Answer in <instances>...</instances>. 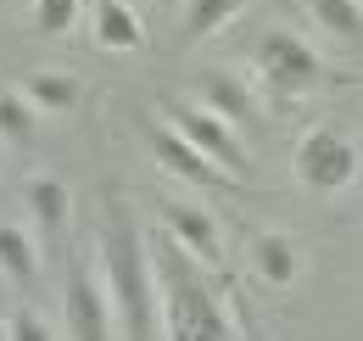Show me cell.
<instances>
[{
    "mask_svg": "<svg viewBox=\"0 0 363 341\" xmlns=\"http://www.w3.org/2000/svg\"><path fill=\"white\" fill-rule=\"evenodd\" d=\"M34 129H40V112L23 101V90L0 85V140H11V146H28V140H34Z\"/></svg>",
    "mask_w": 363,
    "mask_h": 341,
    "instance_id": "obj_17",
    "label": "cell"
},
{
    "mask_svg": "<svg viewBox=\"0 0 363 341\" xmlns=\"http://www.w3.org/2000/svg\"><path fill=\"white\" fill-rule=\"evenodd\" d=\"M246 6H252V0H184V40H190V45L213 40V34L229 28Z\"/></svg>",
    "mask_w": 363,
    "mask_h": 341,
    "instance_id": "obj_15",
    "label": "cell"
},
{
    "mask_svg": "<svg viewBox=\"0 0 363 341\" xmlns=\"http://www.w3.org/2000/svg\"><path fill=\"white\" fill-rule=\"evenodd\" d=\"M0 274L17 286V291H34L40 286V247L23 224H0Z\"/></svg>",
    "mask_w": 363,
    "mask_h": 341,
    "instance_id": "obj_14",
    "label": "cell"
},
{
    "mask_svg": "<svg viewBox=\"0 0 363 341\" xmlns=\"http://www.w3.org/2000/svg\"><path fill=\"white\" fill-rule=\"evenodd\" d=\"M0 6H11V0H0Z\"/></svg>",
    "mask_w": 363,
    "mask_h": 341,
    "instance_id": "obj_21",
    "label": "cell"
},
{
    "mask_svg": "<svg viewBox=\"0 0 363 341\" xmlns=\"http://www.w3.org/2000/svg\"><path fill=\"white\" fill-rule=\"evenodd\" d=\"M145 146H151V157H157V168L184 179V185H201V190H240V179H229L218 163H207L190 140H184L174 124H162V118H151L145 124Z\"/></svg>",
    "mask_w": 363,
    "mask_h": 341,
    "instance_id": "obj_7",
    "label": "cell"
},
{
    "mask_svg": "<svg viewBox=\"0 0 363 341\" xmlns=\"http://www.w3.org/2000/svg\"><path fill=\"white\" fill-rule=\"evenodd\" d=\"M6 325V336L11 341H50V336H62V325H50L40 308H17L11 319H0Z\"/></svg>",
    "mask_w": 363,
    "mask_h": 341,
    "instance_id": "obj_19",
    "label": "cell"
},
{
    "mask_svg": "<svg viewBox=\"0 0 363 341\" xmlns=\"http://www.w3.org/2000/svg\"><path fill=\"white\" fill-rule=\"evenodd\" d=\"M79 6H84V0H34V28H40L45 40H62V34L79 23Z\"/></svg>",
    "mask_w": 363,
    "mask_h": 341,
    "instance_id": "obj_18",
    "label": "cell"
},
{
    "mask_svg": "<svg viewBox=\"0 0 363 341\" xmlns=\"http://www.w3.org/2000/svg\"><path fill=\"white\" fill-rule=\"evenodd\" d=\"M252 274L263 286H296L302 280V241L291 229H257L252 235Z\"/></svg>",
    "mask_w": 363,
    "mask_h": 341,
    "instance_id": "obj_10",
    "label": "cell"
},
{
    "mask_svg": "<svg viewBox=\"0 0 363 341\" xmlns=\"http://www.w3.org/2000/svg\"><path fill=\"white\" fill-rule=\"evenodd\" d=\"M190 95H196L207 112H218L224 124H235V129H252L257 118H263V112H257V95H252V85H246L240 73H229V67H207V73H196Z\"/></svg>",
    "mask_w": 363,
    "mask_h": 341,
    "instance_id": "obj_9",
    "label": "cell"
},
{
    "mask_svg": "<svg viewBox=\"0 0 363 341\" xmlns=\"http://www.w3.org/2000/svg\"><path fill=\"white\" fill-rule=\"evenodd\" d=\"M157 118H162V124H174L184 140H190V146H196L207 163H218L229 179H240V185H246V179L257 173V163H252V146L240 140V129L224 124L218 112H207L201 101H162V112H157Z\"/></svg>",
    "mask_w": 363,
    "mask_h": 341,
    "instance_id": "obj_4",
    "label": "cell"
},
{
    "mask_svg": "<svg viewBox=\"0 0 363 341\" xmlns=\"http://www.w3.org/2000/svg\"><path fill=\"white\" fill-rule=\"evenodd\" d=\"M0 336H6V325H0Z\"/></svg>",
    "mask_w": 363,
    "mask_h": 341,
    "instance_id": "obj_20",
    "label": "cell"
},
{
    "mask_svg": "<svg viewBox=\"0 0 363 341\" xmlns=\"http://www.w3.org/2000/svg\"><path fill=\"white\" fill-rule=\"evenodd\" d=\"M23 202H28V213L40 224V235L56 241L62 229H67V218H73V190H67V179H56V173H34L28 185H23Z\"/></svg>",
    "mask_w": 363,
    "mask_h": 341,
    "instance_id": "obj_12",
    "label": "cell"
},
{
    "mask_svg": "<svg viewBox=\"0 0 363 341\" xmlns=\"http://www.w3.org/2000/svg\"><path fill=\"white\" fill-rule=\"evenodd\" d=\"M23 101L40 112V118H62V112H73L79 101H84V85L73 79V73H62V67H40V73H23Z\"/></svg>",
    "mask_w": 363,
    "mask_h": 341,
    "instance_id": "obj_13",
    "label": "cell"
},
{
    "mask_svg": "<svg viewBox=\"0 0 363 341\" xmlns=\"http://www.w3.org/2000/svg\"><path fill=\"white\" fill-rule=\"evenodd\" d=\"M291 173L308 185V190H347L358 179V146L330 124H313L296 151H291Z\"/></svg>",
    "mask_w": 363,
    "mask_h": 341,
    "instance_id": "obj_6",
    "label": "cell"
},
{
    "mask_svg": "<svg viewBox=\"0 0 363 341\" xmlns=\"http://www.w3.org/2000/svg\"><path fill=\"white\" fill-rule=\"evenodd\" d=\"M145 257H151V291H157V336H174V341L235 336L224 291L207 280V263H196L168 229L145 235Z\"/></svg>",
    "mask_w": 363,
    "mask_h": 341,
    "instance_id": "obj_1",
    "label": "cell"
},
{
    "mask_svg": "<svg viewBox=\"0 0 363 341\" xmlns=\"http://www.w3.org/2000/svg\"><path fill=\"white\" fill-rule=\"evenodd\" d=\"M95 269H101V286L112 297L118 336L151 341L157 336V291H151L145 229L135 224L129 202L118 190H106V213H101V235H95Z\"/></svg>",
    "mask_w": 363,
    "mask_h": 341,
    "instance_id": "obj_2",
    "label": "cell"
},
{
    "mask_svg": "<svg viewBox=\"0 0 363 341\" xmlns=\"http://www.w3.org/2000/svg\"><path fill=\"white\" fill-rule=\"evenodd\" d=\"M95 45L112 56L145 50V23H140L135 0H95Z\"/></svg>",
    "mask_w": 363,
    "mask_h": 341,
    "instance_id": "obj_11",
    "label": "cell"
},
{
    "mask_svg": "<svg viewBox=\"0 0 363 341\" xmlns=\"http://www.w3.org/2000/svg\"><path fill=\"white\" fill-rule=\"evenodd\" d=\"M252 67H257L263 90L279 95V101H296V95H308V90H318L330 79L324 73V56L302 34H291V28H269L263 40L252 45Z\"/></svg>",
    "mask_w": 363,
    "mask_h": 341,
    "instance_id": "obj_3",
    "label": "cell"
},
{
    "mask_svg": "<svg viewBox=\"0 0 363 341\" xmlns=\"http://www.w3.org/2000/svg\"><path fill=\"white\" fill-rule=\"evenodd\" d=\"M302 6L313 11V23L324 28V34H335V40L358 45V34H363V11H358V0H302Z\"/></svg>",
    "mask_w": 363,
    "mask_h": 341,
    "instance_id": "obj_16",
    "label": "cell"
},
{
    "mask_svg": "<svg viewBox=\"0 0 363 341\" xmlns=\"http://www.w3.org/2000/svg\"><path fill=\"white\" fill-rule=\"evenodd\" d=\"M62 336H73V341L118 336V325H112V297H106V286H101L95 257H84V252L67 257V280H62Z\"/></svg>",
    "mask_w": 363,
    "mask_h": 341,
    "instance_id": "obj_5",
    "label": "cell"
},
{
    "mask_svg": "<svg viewBox=\"0 0 363 341\" xmlns=\"http://www.w3.org/2000/svg\"><path fill=\"white\" fill-rule=\"evenodd\" d=\"M162 229L196 263H207V269L224 263V229H218V218L207 213V207H196V202H162Z\"/></svg>",
    "mask_w": 363,
    "mask_h": 341,
    "instance_id": "obj_8",
    "label": "cell"
}]
</instances>
